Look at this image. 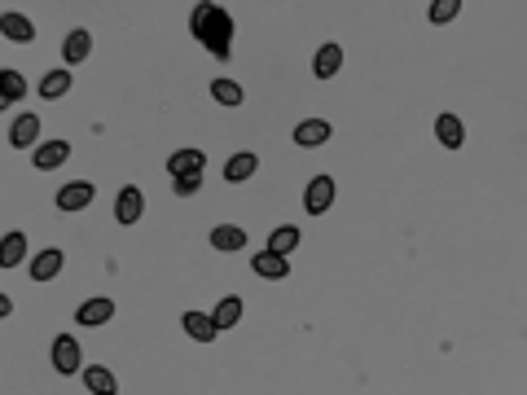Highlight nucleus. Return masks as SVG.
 <instances>
[{
	"mask_svg": "<svg viewBox=\"0 0 527 395\" xmlns=\"http://www.w3.org/2000/svg\"><path fill=\"white\" fill-rule=\"evenodd\" d=\"M23 97H26V79H23V71L5 66V71H0V110H14V106H18Z\"/></svg>",
	"mask_w": 527,
	"mask_h": 395,
	"instance_id": "obj_24",
	"label": "nucleus"
},
{
	"mask_svg": "<svg viewBox=\"0 0 527 395\" xmlns=\"http://www.w3.org/2000/svg\"><path fill=\"white\" fill-rule=\"evenodd\" d=\"M93 198H97V189H93L88 180H66V185H57L53 207H57L62 216H76V211H88V207H93Z\"/></svg>",
	"mask_w": 527,
	"mask_h": 395,
	"instance_id": "obj_3",
	"label": "nucleus"
},
{
	"mask_svg": "<svg viewBox=\"0 0 527 395\" xmlns=\"http://www.w3.org/2000/svg\"><path fill=\"white\" fill-rule=\"evenodd\" d=\"M299 242H303V233L295 224H277L273 233H269V250H273V255H295Z\"/></svg>",
	"mask_w": 527,
	"mask_h": 395,
	"instance_id": "obj_26",
	"label": "nucleus"
},
{
	"mask_svg": "<svg viewBox=\"0 0 527 395\" xmlns=\"http://www.w3.org/2000/svg\"><path fill=\"white\" fill-rule=\"evenodd\" d=\"M255 172H259V154L255 149H238V154L225 158V185H247Z\"/></svg>",
	"mask_w": 527,
	"mask_h": 395,
	"instance_id": "obj_12",
	"label": "nucleus"
},
{
	"mask_svg": "<svg viewBox=\"0 0 527 395\" xmlns=\"http://www.w3.org/2000/svg\"><path fill=\"white\" fill-rule=\"evenodd\" d=\"M202 167H207V154H202L198 146H185V149H172V154H167V176H172V180H180V176H202Z\"/></svg>",
	"mask_w": 527,
	"mask_h": 395,
	"instance_id": "obj_9",
	"label": "nucleus"
},
{
	"mask_svg": "<svg viewBox=\"0 0 527 395\" xmlns=\"http://www.w3.org/2000/svg\"><path fill=\"white\" fill-rule=\"evenodd\" d=\"M71 158V146L62 141V137H53V141H40V146L31 149V167L35 172H53V167H62Z\"/></svg>",
	"mask_w": 527,
	"mask_h": 395,
	"instance_id": "obj_10",
	"label": "nucleus"
},
{
	"mask_svg": "<svg viewBox=\"0 0 527 395\" xmlns=\"http://www.w3.org/2000/svg\"><path fill=\"white\" fill-rule=\"evenodd\" d=\"M84 391L88 395H119V378L106 370V365H84Z\"/></svg>",
	"mask_w": 527,
	"mask_h": 395,
	"instance_id": "obj_22",
	"label": "nucleus"
},
{
	"mask_svg": "<svg viewBox=\"0 0 527 395\" xmlns=\"http://www.w3.org/2000/svg\"><path fill=\"white\" fill-rule=\"evenodd\" d=\"M40 132H45V119L35 110H18L14 124H9V146L14 149H35L40 146Z\"/></svg>",
	"mask_w": 527,
	"mask_h": 395,
	"instance_id": "obj_4",
	"label": "nucleus"
},
{
	"mask_svg": "<svg viewBox=\"0 0 527 395\" xmlns=\"http://www.w3.org/2000/svg\"><path fill=\"white\" fill-rule=\"evenodd\" d=\"M88 53H93V31H88V26H76V31L62 35V62H66V66H79Z\"/></svg>",
	"mask_w": 527,
	"mask_h": 395,
	"instance_id": "obj_17",
	"label": "nucleus"
},
{
	"mask_svg": "<svg viewBox=\"0 0 527 395\" xmlns=\"http://www.w3.org/2000/svg\"><path fill=\"white\" fill-rule=\"evenodd\" d=\"M49 360H53V373H62V378L84 373V347H79V339H71V334H57L49 343Z\"/></svg>",
	"mask_w": 527,
	"mask_h": 395,
	"instance_id": "obj_2",
	"label": "nucleus"
},
{
	"mask_svg": "<svg viewBox=\"0 0 527 395\" xmlns=\"http://www.w3.org/2000/svg\"><path fill=\"white\" fill-rule=\"evenodd\" d=\"M110 321H115V299H106V295L84 299V303L76 308L79 329H101V325H110Z\"/></svg>",
	"mask_w": 527,
	"mask_h": 395,
	"instance_id": "obj_6",
	"label": "nucleus"
},
{
	"mask_svg": "<svg viewBox=\"0 0 527 395\" xmlns=\"http://www.w3.org/2000/svg\"><path fill=\"white\" fill-rule=\"evenodd\" d=\"M71 84H76V75H71V66H57V71H45V75H40V97H45V101H62L66 93H71Z\"/></svg>",
	"mask_w": 527,
	"mask_h": 395,
	"instance_id": "obj_23",
	"label": "nucleus"
},
{
	"mask_svg": "<svg viewBox=\"0 0 527 395\" xmlns=\"http://www.w3.org/2000/svg\"><path fill=\"white\" fill-rule=\"evenodd\" d=\"M207 242H211V250H220V255H238V250H247V228H238V224H216V228L207 233Z\"/></svg>",
	"mask_w": 527,
	"mask_h": 395,
	"instance_id": "obj_16",
	"label": "nucleus"
},
{
	"mask_svg": "<svg viewBox=\"0 0 527 395\" xmlns=\"http://www.w3.org/2000/svg\"><path fill=\"white\" fill-rule=\"evenodd\" d=\"M242 317H247V303H242L238 295H225L220 303H216V312H211L216 329H233V325H242Z\"/></svg>",
	"mask_w": 527,
	"mask_h": 395,
	"instance_id": "obj_25",
	"label": "nucleus"
},
{
	"mask_svg": "<svg viewBox=\"0 0 527 395\" xmlns=\"http://www.w3.org/2000/svg\"><path fill=\"white\" fill-rule=\"evenodd\" d=\"M329 207H334V176H312L303 185V211L317 220V216H326Z\"/></svg>",
	"mask_w": 527,
	"mask_h": 395,
	"instance_id": "obj_5",
	"label": "nucleus"
},
{
	"mask_svg": "<svg viewBox=\"0 0 527 395\" xmlns=\"http://www.w3.org/2000/svg\"><path fill=\"white\" fill-rule=\"evenodd\" d=\"M251 272L259 281H281V277H290V259H286V255H273V250L264 247L259 255H251Z\"/></svg>",
	"mask_w": 527,
	"mask_h": 395,
	"instance_id": "obj_15",
	"label": "nucleus"
},
{
	"mask_svg": "<svg viewBox=\"0 0 527 395\" xmlns=\"http://www.w3.org/2000/svg\"><path fill=\"white\" fill-rule=\"evenodd\" d=\"M0 35L14 40V45H31V40H35V23L23 18L18 9H5V14H0Z\"/></svg>",
	"mask_w": 527,
	"mask_h": 395,
	"instance_id": "obj_18",
	"label": "nucleus"
},
{
	"mask_svg": "<svg viewBox=\"0 0 527 395\" xmlns=\"http://www.w3.org/2000/svg\"><path fill=\"white\" fill-rule=\"evenodd\" d=\"M339 71H343V45L326 40L321 49L312 53V75H317V79H334Z\"/></svg>",
	"mask_w": 527,
	"mask_h": 395,
	"instance_id": "obj_20",
	"label": "nucleus"
},
{
	"mask_svg": "<svg viewBox=\"0 0 527 395\" xmlns=\"http://www.w3.org/2000/svg\"><path fill=\"white\" fill-rule=\"evenodd\" d=\"M189 31L216 62H228V53H233V18H228L225 5H211V0L194 5L189 9Z\"/></svg>",
	"mask_w": 527,
	"mask_h": 395,
	"instance_id": "obj_1",
	"label": "nucleus"
},
{
	"mask_svg": "<svg viewBox=\"0 0 527 395\" xmlns=\"http://www.w3.org/2000/svg\"><path fill=\"white\" fill-rule=\"evenodd\" d=\"M141 216H146V194L137 185H124L115 194V220L124 224V228H132V224H141Z\"/></svg>",
	"mask_w": 527,
	"mask_h": 395,
	"instance_id": "obj_7",
	"label": "nucleus"
},
{
	"mask_svg": "<svg viewBox=\"0 0 527 395\" xmlns=\"http://www.w3.org/2000/svg\"><path fill=\"white\" fill-rule=\"evenodd\" d=\"M329 137H334V127H329L326 119H299L295 132H290V141H295L299 149H321Z\"/></svg>",
	"mask_w": 527,
	"mask_h": 395,
	"instance_id": "obj_11",
	"label": "nucleus"
},
{
	"mask_svg": "<svg viewBox=\"0 0 527 395\" xmlns=\"http://www.w3.org/2000/svg\"><path fill=\"white\" fill-rule=\"evenodd\" d=\"M435 141H440V149H461L466 146V124L452 110H440L435 115Z\"/></svg>",
	"mask_w": 527,
	"mask_h": 395,
	"instance_id": "obj_14",
	"label": "nucleus"
},
{
	"mask_svg": "<svg viewBox=\"0 0 527 395\" xmlns=\"http://www.w3.org/2000/svg\"><path fill=\"white\" fill-rule=\"evenodd\" d=\"M26 255H31V242H26V233H18V228H9L5 238H0V268H23Z\"/></svg>",
	"mask_w": 527,
	"mask_h": 395,
	"instance_id": "obj_13",
	"label": "nucleus"
},
{
	"mask_svg": "<svg viewBox=\"0 0 527 395\" xmlns=\"http://www.w3.org/2000/svg\"><path fill=\"white\" fill-rule=\"evenodd\" d=\"M62 264H66V255L57 247H45V250H35V259L26 264V277H31L35 286H49L53 277L62 272Z\"/></svg>",
	"mask_w": 527,
	"mask_h": 395,
	"instance_id": "obj_8",
	"label": "nucleus"
},
{
	"mask_svg": "<svg viewBox=\"0 0 527 395\" xmlns=\"http://www.w3.org/2000/svg\"><path fill=\"white\" fill-rule=\"evenodd\" d=\"M202 189V176H180V180H172V194L180 198H194Z\"/></svg>",
	"mask_w": 527,
	"mask_h": 395,
	"instance_id": "obj_28",
	"label": "nucleus"
},
{
	"mask_svg": "<svg viewBox=\"0 0 527 395\" xmlns=\"http://www.w3.org/2000/svg\"><path fill=\"white\" fill-rule=\"evenodd\" d=\"M211 101L225 106V110H238V106L247 101V88H242L233 75H216V79H211Z\"/></svg>",
	"mask_w": 527,
	"mask_h": 395,
	"instance_id": "obj_21",
	"label": "nucleus"
},
{
	"mask_svg": "<svg viewBox=\"0 0 527 395\" xmlns=\"http://www.w3.org/2000/svg\"><path fill=\"white\" fill-rule=\"evenodd\" d=\"M180 329H185L194 343H216V334H220L216 321H211V312H194V308H189V312H180Z\"/></svg>",
	"mask_w": 527,
	"mask_h": 395,
	"instance_id": "obj_19",
	"label": "nucleus"
},
{
	"mask_svg": "<svg viewBox=\"0 0 527 395\" xmlns=\"http://www.w3.org/2000/svg\"><path fill=\"white\" fill-rule=\"evenodd\" d=\"M461 9H466L461 0H431V5H427V18H431L435 26H449V23H457V14H461Z\"/></svg>",
	"mask_w": 527,
	"mask_h": 395,
	"instance_id": "obj_27",
	"label": "nucleus"
},
{
	"mask_svg": "<svg viewBox=\"0 0 527 395\" xmlns=\"http://www.w3.org/2000/svg\"><path fill=\"white\" fill-rule=\"evenodd\" d=\"M9 317H14V299L0 295V321H9Z\"/></svg>",
	"mask_w": 527,
	"mask_h": 395,
	"instance_id": "obj_29",
	"label": "nucleus"
}]
</instances>
